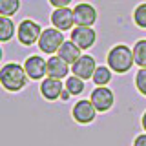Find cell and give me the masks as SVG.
Listing matches in <instances>:
<instances>
[{
	"label": "cell",
	"mask_w": 146,
	"mask_h": 146,
	"mask_svg": "<svg viewBox=\"0 0 146 146\" xmlns=\"http://www.w3.org/2000/svg\"><path fill=\"white\" fill-rule=\"evenodd\" d=\"M27 79L24 66L18 62H7L0 68V86L9 93H18L27 84Z\"/></svg>",
	"instance_id": "1"
},
{
	"label": "cell",
	"mask_w": 146,
	"mask_h": 146,
	"mask_svg": "<svg viewBox=\"0 0 146 146\" xmlns=\"http://www.w3.org/2000/svg\"><path fill=\"white\" fill-rule=\"evenodd\" d=\"M106 62L108 68L117 75H124L131 70V66L135 64L133 58V48L126 44H115L113 48H110V51L106 55Z\"/></svg>",
	"instance_id": "2"
},
{
	"label": "cell",
	"mask_w": 146,
	"mask_h": 146,
	"mask_svg": "<svg viewBox=\"0 0 146 146\" xmlns=\"http://www.w3.org/2000/svg\"><path fill=\"white\" fill-rule=\"evenodd\" d=\"M66 40H64L62 31H58L57 27H46V29H42V35H40L36 46H38V49L42 53L55 55V53H58V49H60V46Z\"/></svg>",
	"instance_id": "3"
},
{
	"label": "cell",
	"mask_w": 146,
	"mask_h": 146,
	"mask_svg": "<svg viewBox=\"0 0 146 146\" xmlns=\"http://www.w3.org/2000/svg\"><path fill=\"white\" fill-rule=\"evenodd\" d=\"M40 35H42V27L33 18H24L17 27V40L22 46H27V48L38 42Z\"/></svg>",
	"instance_id": "4"
},
{
	"label": "cell",
	"mask_w": 146,
	"mask_h": 146,
	"mask_svg": "<svg viewBox=\"0 0 146 146\" xmlns=\"http://www.w3.org/2000/svg\"><path fill=\"white\" fill-rule=\"evenodd\" d=\"M90 100L99 113H106L115 104V93L110 88H106V86H97V88L91 91Z\"/></svg>",
	"instance_id": "5"
},
{
	"label": "cell",
	"mask_w": 146,
	"mask_h": 146,
	"mask_svg": "<svg viewBox=\"0 0 146 146\" xmlns=\"http://www.w3.org/2000/svg\"><path fill=\"white\" fill-rule=\"evenodd\" d=\"M95 115H97V110H95L91 100H88V99L77 100L71 108V117L79 124H91L95 121Z\"/></svg>",
	"instance_id": "6"
},
{
	"label": "cell",
	"mask_w": 146,
	"mask_h": 146,
	"mask_svg": "<svg viewBox=\"0 0 146 146\" xmlns=\"http://www.w3.org/2000/svg\"><path fill=\"white\" fill-rule=\"evenodd\" d=\"M22 66L31 80H42L44 77H48V60H44L40 55H29Z\"/></svg>",
	"instance_id": "7"
},
{
	"label": "cell",
	"mask_w": 146,
	"mask_h": 146,
	"mask_svg": "<svg viewBox=\"0 0 146 146\" xmlns=\"http://www.w3.org/2000/svg\"><path fill=\"white\" fill-rule=\"evenodd\" d=\"M70 40H73V42L84 51V49L93 48L95 40H97V33L88 26H75L70 33Z\"/></svg>",
	"instance_id": "8"
},
{
	"label": "cell",
	"mask_w": 146,
	"mask_h": 146,
	"mask_svg": "<svg viewBox=\"0 0 146 146\" xmlns=\"http://www.w3.org/2000/svg\"><path fill=\"white\" fill-rule=\"evenodd\" d=\"M73 17H75L77 26H88L91 27L97 22V9L91 6L90 2H79L73 7Z\"/></svg>",
	"instance_id": "9"
},
{
	"label": "cell",
	"mask_w": 146,
	"mask_h": 146,
	"mask_svg": "<svg viewBox=\"0 0 146 146\" xmlns=\"http://www.w3.org/2000/svg\"><path fill=\"white\" fill-rule=\"evenodd\" d=\"M53 27H57L58 31H70L73 29L75 24V17H73V9L70 7H57L49 17Z\"/></svg>",
	"instance_id": "10"
},
{
	"label": "cell",
	"mask_w": 146,
	"mask_h": 146,
	"mask_svg": "<svg viewBox=\"0 0 146 146\" xmlns=\"http://www.w3.org/2000/svg\"><path fill=\"white\" fill-rule=\"evenodd\" d=\"M97 70V62L91 55H82V57L77 60L75 64H71V71L73 75L80 77L82 80H88V79H93V73Z\"/></svg>",
	"instance_id": "11"
},
{
	"label": "cell",
	"mask_w": 146,
	"mask_h": 146,
	"mask_svg": "<svg viewBox=\"0 0 146 146\" xmlns=\"http://www.w3.org/2000/svg\"><path fill=\"white\" fill-rule=\"evenodd\" d=\"M64 91V82L60 79H51V77H46V79L40 82V95L46 99V100H57L60 99Z\"/></svg>",
	"instance_id": "12"
},
{
	"label": "cell",
	"mask_w": 146,
	"mask_h": 146,
	"mask_svg": "<svg viewBox=\"0 0 146 146\" xmlns=\"http://www.w3.org/2000/svg\"><path fill=\"white\" fill-rule=\"evenodd\" d=\"M70 73V64L66 60H62L58 55H51L48 58V77L51 79H68Z\"/></svg>",
	"instance_id": "13"
},
{
	"label": "cell",
	"mask_w": 146,
	"mask_h": 146,
	"mask_svg": "<svg viewBox=\"0 0 146 146\" xmlns=\"http://www.w3.org/2000/svg\"><path fill=\"white\" fill-rule=\"evenodd\" d=\"M80 51L82 49L73 42V40H66V42L60 46V49H58V57H60L62 60H66L68 64H75L82 57Z\"/></svg>",
	"instance_id": "14"
},
{
	"label": "cell",
	"mask_w": 146,
	"mask_h": 146,
	"mask_svg": "<svg viewBox=\"0 0 146 146\" xmlns=\"http://www.w3.org/2000/svg\"><path fill=\"white\" fill-rule=\"evenodd\" d=\"M15 36V22L11 17H2L0 15V42H9Z\"/></svg>",
	"instance_id": "15"
},
{
	"label": "cell",
	"mask_w": 146,
	"mask_h": 146,
	"mask_svg": "<svg viewBox=\"0 0 146 146\" xmlns=\"http://www.w3.org/2000/svg\"><path fill=\"white\" fill-rule=\"evenodd\" d=\"M64 88L70 91V93H71V97H73V95H80L82 91H84L86 84H84V80H82L80 77L71 75V77H68V79L64 80Z\"/></svg>",
	"instance_id": "16"
},
{
	"label": "cell",
	"mask_w": 146,
	"mask_h": 146,
	"mask_svg": "<svg viewBox=\"0 0 146 146\" xmlns=\"http://www.w3.org/2000/svg\"><path fill=\"white\" fill-rule=\"evenodd\" d=\"M133 58L139 68H146V38L137 40L133 46Z\"/></svg>",
	"instance_id": "17"
},
{
	"label": "cell",
	"mask_w": 146,
	"mask_h": 146,
	"mask_svg": "<svg viewBox=\"0 0 146 146\" xmlns=\"http://www.w3.org/2000/svg\"><path fill=\"white\" fill-rule=\"evenodd\" d=\"M91 80H93L97 86H106L108 82L111 80V70H110L108 66H97Z\"/></svg>",
	"instance_id": "18"
},
{
	"label": "cell",
	"mask_w": 146,
	"mask_h": 146,
	"mask_svg": "<svg viewBox=\"0 0 146 146\" xmlns=\"http://www.w3.org/2000/svg\"><path fill=\"white\" fill-rule=\"evenodd\" d=\"M20 9V0H0V15L15 17Z\"/></svg>",
	"instance_id": "19"
},
{
	"label": "cell",
	"mask_w": 146,
	"mask_h": 146,
	"mask_svg": "<svg viewBox=\"0 0 146 146\" xmlns=\"http://www.w3.org/2000/svg\"><path fill=\"white\" fill-rule=\"evenodd\" d=\"M133 24L141 29H146V2L137 4L133 9Z\"/></svg>",
	"instance_id": "20"
},
{
	"label": "cell",
	"mask_w": 146,
	"mask_h": 146,
	"mask_svg": "<svg viewBox=\"0 0 146 146\" xmlns=\"http://www.w3.org/2000/svg\"><path fill=\"white\" fill-rule=\"evenodd\" d=\"M135 88L143 97H146V68H141L135 73Z\"/></svg>",
	"instance_id": "21"
},
{
	"label": "cell",
	"mask_w": 146,
	"mask_h": 146,
	"mask_svg": "<svg viewBox=\"0 0 146 146\" xmlns=\"http://www.w3.org/2000/svg\"><path fill=\"white\" fill-rule=\"evenodd\" d=\"M48 2L51 4L55 9H57V7H68V6L73 2V0H48Z\"/></svg>",
	"instance_id": "22"
},
{
	"label": "cell",
	"mask_w": 146,
	"mask_h": 146,
	"mask_svg": "<svg viewBox=\"0 0 146 146\" xmlns=\"http://www.w3.org/2000/svg\"><path fill=\"white\" fill-rule=\"evenodd\" d=\"M133 146H146V131H144V133H139L135 137Z\"/></svg>",
	"instance_id": "23"
},
{
	"label": "cell",
	"mask_w": 146,
	"mask_h": 146,
	"mask_svg": "<svg viewBox=\"0 0 146 146\" xmlns=\"http://www.w3.org/2000/svg\"><path fill=\"white\" fill-rule=\"evenodd\" d=\"M71 97V93H70V91H68L66 88H64V91H62V95H60V100H68V99H70Z\"/></svg>",
	"instance_id": "24"
},
{
	"label": "cell",
	"mask_w": 146,
	"mask_h": 146,
	"mask_svg": "<svg viewBox=\"0 0 146 146\" xmlns=\"http://www.w3.org/2000/svg\"><path fill=\"white\" fill-rule=\"evenodd\" d=\"M141 126H143V130L146 131V111L143 113V117H141Z\"/></svg>",
	"instance_id": "25"
},
{
	"label": "cell",
	"mask_w": 146,
	"mask_h": 146,
	"mask_svg": "<svg viewBox=\"0 0 146 146\" xmlns=\"http://www.w3.org/2000/svg\"><path fill=\"white\" fill-rule=\"evenodd\" d=\"M2 57H4V51H2V48H0V60H2Z\"/></svg>",
	"instance_id": "26"
}]
</instances>
